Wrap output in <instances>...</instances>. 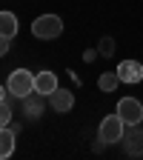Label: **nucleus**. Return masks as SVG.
I'll return each instance as SVG.
<instances>
[{"label": "nucleus", "instance_id": "nucleus-1", "mask_svg": "<svg viewBox=\"0 0 143 160\" xmlns=\"http://www.w3.org/2000/svg\"><path fill=\"white\" fill-rule=\"evenodd\" d=\"M32 34L37 40H54V37L63 34V20H60L57 14H40L32 23Z\"/></svg>", "mask_w": 143, "mask_h": 160}, {"label": "nucleus", "instance_id": "nucleus-2", "mask_svg": "<svg viewBox=\"0 0 143 160\" xmlns=\"http://www.w3.org/2000/svg\"><path fill=\"white\" fill-rule=\"evenodd\" d=\"M6 89H9L12 97H20V100H23L26 94L34 92V74L29 69H14L9 74V80H6Z\"/></svg>", "mask_w": 143, "mask_h": 160}, {"label": "nucleus", "instance_id": "nucleus-3", "mask_svg": "<svg viewBox=\"0 0 143 160\" xmlns=\"http://www.w3.org/2000/svg\"><path fill=\"white\" fill-rule=\"evenodd\" d=\"M123 132H126V123H123V117L115 112V114L103 117V123L97 129V140H103V143H120V140H123Z\"/></svg>", "mask_w": 143, "mask_h": 160}, {"label": "nucleus", "instance_id": "nucleus-4", "mask_svg": "<svg viewBox=\"0 0 143 160\" xmlns=\"http://www.w3.org/2000/svg\"><path fill=\"white\" fill-rule=\"evenodd\" d=\"M117 114L123 117V123L126 126H132V123H140L143 120V103L137 97H123L117 103Z\"/></svg>", "mask_w": 143, "mask_h": 160}, {"label": "nucleus", "instance_id": "nucleus-5", "mask_svg": "<svg viewBox=\"0 0 143 160\" xmlns=\"http://www.w3.org/2000/svg\"><path fill=\"white\" fill-rule=\"evenodd\" d=\"M123 137H126V154H129V157H140V154H143V126H140V123L126 126Z\"/></svg>", "mask_w": 143, "mask_h": 160}, {"label": "nucleus", "instance_id": "nucleus-6", "mask_svg": "<svg viewBox=\"0 0 143 160\" xmlns=\"http://www.w3.org/2000/svg\"><path fill=\"white\" fill-rule=\"evenodd\" d=\"M115 72L120 77V83H140L143 80V63H137V60H120Z\"/></svg>", "mask_w": 143, "mask_h": 160}, {"label": "nucleus", "instance_id": "nucleus-7", "mask_svg": "<svg viewBox=\"0 0 143 160\" xmlns=\"http://www.w3.org/2000/svg\"><path fill=\"white\" fill-rule=\"evenodd\" d=\"M46 94H37V92H32V94H26L23 97V114L29 117V120H37V117H43V112H46Z\"/></svg>", "mask_w": 143, "mask_h": 160}, {"label": "nucleus", "instance_id": "nucleus-8", "mask_svg": "<svg viewBox=\"0 0 143 160\" xmlns=\"http://www.w3.org/2000/svg\"><path fill=\"white\" fill-rule=\"evenodd\" d=\"M49 106L54 109V112H72V106H74V94L69 92V89H54L52 94H49Z\"/></svg>", "mask_w": 143, "mask_h": 160}, {"label": "nucleus", "instance_id": "nucleus-9", "mask_svg": "<svg viewBox=\"0 0 143 160\" xmlns=\"http://www.w3.org/2000/svg\"><path fill=\"white\" fill-rule=\"evenodd\" d=\"M54 89H57V74L54 72H37L34 74V92L37 94H46L49 97Z\"/></svg>", "mask_w": 143, "mask_h": 160}, {"label": "nucleus", "instance_id": "nucleus-10", "mask_svg": "<svg viewBox=\"0 0 143 160\" xmlns=\"http://www.w3.org/2000/svg\"><path fill=\"white\" fill-rule=\"evenodd\" d=\"M14 154V129L0 126V160H6Z\"/></svg>", "mask_w": 143, "mask_h": 160}, {"label": "nucleus", "instance_id": "nucleus-11", "mask_svg": "<svg viewBox=\"0 0 143 160\" xmlns=\"http://www.w3.org/2000/svg\"><path fill=\"white\" fill-rule=\"evenodd\" d=\"M0 34L9 37V40L17 34V17L12 12H0Z\"/></svg>", "mask_w": 143, "mask_h": 160}, {"label": "nucleus", "instance_id": "nucleus-12", "mask_svg": "<svg viewBox=\"0 0 143 160\" xmlns=\"http://www.w3.org/2000/svg\"><path fill=\"white\" fill-rule=\"evenodd\" d=\"M120 86V77H117V72H103L97 77V89L100 92H115Z\"/></svg>", "mask_w": 143, "mask_h": 160}, {"label": "nucleus", "instance_id": "nucleus-13", "mask_svg": "<svg viewBox=\"0 0 143 160\" xmlns=\"http://www.w3.org/2000/svg\"><path fill=\"white\" fill-rule=\"evenodd\" d=\"M97 54L100 57H112L115 54V37H100V43H97Z\"/></svg>", "mask_w": 143, "mask_h": 160}, {"label": "nucleus", "instance_id": "nucleus-14", "mask_svg": "<svg viewBox=\"0 0 143 160\" xmlns=\"http://www.w3.org/2000/svg\"><path fill=\"white\" fill-rule=\"evenodd\" d=\"M9 123H12V103L3 100L0 103V126H9Z\"/></svg>", "mask_w": 143, "mask_h": 160}, {"label": "nucleus", "instance_id": "nucleus-15", "mask_svg": "<svg viewBox=\"0 0 143 160\" xmlns=\"http://www.w3.org/2000/svg\"><path fill=\"white\" fill-rule=\"evenodd\" d=\"M9 49H12V40H9V37H3V34H0V57H3V54H6Z\"/></svg>", "mask_w": 143, "mask_h": 160}, {"label": "nucleus", "instance_id": "nucleus-16", "mask_svg": "<svg viewBox=\"0 0 143 160\" xmlns=\"http://www.w3.org/2000/svg\"><path fill=\"white\" fill-rule=\"evenodd\" d=\"M3 100H9V89H6V86H0V103H3Z\"/></svg>", "mask_w": 143, "mask_h": 160}]
</instances>
